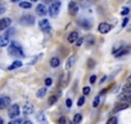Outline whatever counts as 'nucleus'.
<instances>
[{
    "instance_id": "1a4fd4ad",
    "label": "nucleus",
    "mask_w": 131,
    "mask_h": 124,
    "mask_svg": "<svg viewBox=\"0 0 131 124\" xmlns=\"http://www.w3.org/2000/svg\"><path fill=\"white\" fill-rule=\"evenodd\" d=\"M10 23H12L10 18H1V20H0V31L8 29V27L10 26Z\"/></svg>"
},
{
    "instance_id": "393cba45",
    "label": "nucleus",
    "mask_w": 131,
    "mask_h": 124,
    "mask_svg": "<svg viewBox=\"0 0 131 124\" xmlns=\"http://www.w3.org/2000/svg\"><path fill=\"white\" fill-rule=\"evenodd\" d=\"M99 103H100V96H96L95 98H94V102H93V106L94 107H98Z\"/></svg>"
},
{
    "instance_id": "4468645a",
    "label": "nucleus",
    "mask_w": 131,
    "mask_h": 124,
    "mask_svg": "<svg viewBox=\"0 0 131 124\" xmlns=\"http://www.w3.org/2000/svg\"><path fill=\"white\" fill-rule=\"evenodd\" d=\"M77 38H79V33L77 31H72V33L67 36V41H68V43H75L76 40H77Z\"/></svg>"
},
{
    "instance_id": "de8ad7c7",
    "label": "nucleus",
    "mask_w": 131,
    "mask_h": 124,
    "mask_svg": "<svg viewBox=\"0 0 131 124\" xmlns=\"http://www.w3.org/2000/svg\"><path fill=\"white\" fill-rule=\"evenodd\" d=\"M30 1H31V3H32V1H37V0H30Z\"/></svg>"
},
{
    "instance_id": "6ab92c4d",
    "label": "nucleus",
    "mask_w": 131,
    "mask_h": 124,
    "mask_svg": "<svg viewBox=\"0 0 131 124\" xmlns=\"http://www.w3.org/2000/svg\"><path fill=\"white\" fill-rule=\"evenodd\" d=\"M120 101H125V102H127V103H131V94H121L120 96Z\"/></svg>"
},
{
    "instance_id": "5701e85b",
    "label": "nucleus",
    "mask_w": 131,
    "mask_h": 124,
    "mask_svg": "<svg viewBox=\"0 0 131 124\" xmlns=\"http://www.w3.org/2000/svg\"><path fill=\"white\" fill-rule=\"evenodd\" d=\"M36 119H37L39 122H44V123H46V118H45V115H44L43 113L37 114V115H36Z\"/></svg>"
},
{
    "instance_id": "79ce46f5",
    "label": "nucleus",
    "mask_w": 131,
    "mask_h": 124,
    "mask_svg": "<svg viewBox=\"0 0 131 124\" xmlns=\"http://www.w3.org/2000/svg\"><path fill=\"white\" fill-rule=\"evenodd\" d=\"M58 122H59V123H68V120H67L66 118H61V119H59V120H58Z\"/></svg>"
},
{
    "instance_id": "6e6552de",
    "label": "nucleus",
    "mask_w": 131,
    "mask_h": 124,
    "mask_svg": "<svg viewBox=\"0 0 131 124\" xmlns=\"http://www.w3.org/2000/svg\"><path fill=\"white\" fill-rule=\"evenodd\" d=\"M10 105V97L8 96H4V97H0V110L8 107Z\"/></svg>"
},
{
    "instance_id": "423d86ee",
    "label": "nucleus",
    "mask_w": 131,
    "mask_h": 124,
    "mask_svg": "<svg viewBox=\"0 0 131 124\" xmlns=\"http://www.w3.org/2000/svg\"><path fill=\"white\" fill-rule=\"evenodd\" d=\"M111 29H112V26L109 23H107V22H102V23L98 26V31L100 34H108L111 31Z\"/></svg>"
},
{
    "instance_id": "dca6fc26",
    "label": "nucleus",
    "mask_w": 131,
    "mask_h": 124,
    "mask_svg": "<svg viewBox=\"0 0 131 124\" xmlns=\"http://www.w3.org/2000/svg\"><path fill=\"white\" fill-rule=\"evenodd\" d=\"M10 41H9V35L5 34L3 36H0V47H5V45H8Z\"/></svg>"
},
{
    "instance_id": "f704fd0d",
    "label": "nucleus",
    "mask_w": 131,
    "mask_h": 124,
    "mask_svg": "<svg viewBox=\"0 0 131 124\" xmlns=\"http://www.w3.org/2000/svg\"><path fill=\"white\" fill-rule=\"evenodd\" d=\"M117 122H118V120H117V118H111V119H108V124H116Z\"/></svg>"
},
{
    "instance_id": "f257e3e1",
    "label": "nucleus",
    "mask_w": 131,
    "mask_h": 124,
    "mask_svg": "<svg viewBox=\"0 0 131 124\" xmlns=\"http://www.w3.org/2000/svg\"><path fill=\"white\" fill-rule=\"evenodd\" d=\"M8 53H9V56L16 57V58H22V57L25 56L23 49H22V47L17 43V41H10V44H9V49H8Z\"/></svg>"
},
{
    "instance_id": "9d476101",
    "label": "nucleus",
    "mask_w": 131,
    "mask_h": 124,
    "mask_svg": "<svg viewBox=\"0 0 131 124\" xmlns=\"http://www.w3.org/2000/svg\"><path fill=\"white\" fill-rule=\"evenodd\" d=\"M35 111V107L32 103H26L23 106V114L25 115H31V114H34Z\"/></svg>"
},
{
    "instance_id": "7ed1b4c3",
    "label": "nucleus",
    "mask_w": 131,
    "mask_h": 124,
    "mask_svg": "<svg viewBox=\"0 0 131 124\" xmlns=\"http://www.w3.org/2000/svg\"><path fill=\"white\" fill-rule=\"evenodd\" d=\"M19 23L23 25V26H32L35 23V17L31 16V14H25V16L21 17Z\"/></svg>"
},
{
    "instance_id": "ddd939ff",
    "label": "nucleus",
    "mask_w": 131,
    "mask_h": 124,
    "mask_svg": "<svg viewBox=\"0 0 131 124\" xmlns=\"http://www.w3.org/2000/svg\"><path fill=\"white\" fill-rule=\"evenodd\" d=\"M127 107H129V103H127V102H126V103H118V105H116V106H114V109H113V110H112V113L116 114V113L122 111V110L127 109Z\"/></svg>"
},
{
    "instance_id": "39448f33",
    "label": "nucleus",
    "mask_w": 131,
    "mask_h": 124,
    "mask_svg": "<svg viewBox=\"0 0 131 124\" xmlns=\"http://www.w3.org/2000/svg\"><path fill=\"white\" fill-rule=\"evenodd\" d=\"M18 115H19V106H18L17 103H14V105H12V106L9 107V110H8V116L10 118V119H14Z\"/></svg>"
},
{
    "instance_id": "7c9ffc66",
    "label": "nucleus",
    "mask_w": 131,
    "mask_h": 124,
    "mask_svg": "<svg viewBox=\"0 0 131 124\" xmlns=\"http://www.w3.org/2000/svg\"><path fill=\"white\" fill-rule=\"evenodd\" d=\"M129 12H130V9L127 7H125V8H122V11H121V14H122V16H127Z\"/></svg>"
},
{
    "instance_id": "aec40b11",
    "label": "nucleus",
    "mask_w": 131,
    "mask_h": 124,
    "mask_svg": "<svg viewBox=\"0 0 131 124\" xmlns=\"http://www.w3.org/2000/svg\"><path fill=\"white\" fill-rule=\"evenodd\" d=\"M45 94H46V88H40L37 90V93H36V97L43 98V97H45Z\"/></svg>"
},
{
    "instance_id": "bb28decb",
    "label": "nucleus",
    "mask_w": 131,
    "mask_h": 124,
    "mask_svg": "<svg viewBox=\"0 0 131 124\" xmlns=\"http://www.w3.org/2000/svg\"><path fill=\"white\" fill-rule=\"evenodd\" d=\"M81 120H82V115L81 114H76L73 118V123H80Z\"/></svg>"
},
{
    "instance_id": "4be33fe9",
    "label": "nucleus",
    "mask_w": 131,
    "mask_h": 124,
    "mask_svg": "<svg viewBox=\"0 0 131 124\" xmlns=\"http://www.w3.org/2000/svg\"><path fill=\"white\" fill-rule=\"evenodd\" d=\"M19 7L21 8H23V9H30L31 8V1H21L19 3Z\"/></svg>"
},
{
    "instance_id": "72a5a7b5",
    "label": "nucleus",
    "mask_w": 131,
    "mask_h": 124,
    "mask_svg": "<svg viewBox=\"0 0 131 124\" xmlns=\"http://www.w3.org/2000/svg\"><path fill=\"white\" fill-rule=\"evenodd\" d=\"M84 103H85V97H80V98H79V101H77V105L81 107Z\"/></svg>"
},
{
    "instance_id": "c9c22d12",
    "label": "nucleus",
    "mask_w": 131,
    "mask_h": 124,
    "mask_svg": "<svg viewBox=\"0 0 131 124\" xmlns=\"http://www.w3.org/2000/svg\"><path fill=\"white\" fill-rule=\"evenodd\" d=\"M80 3H81V5H82V7H87L90 4V1H87V0H80Z\"/></svg>"
},
{
    "instance_id": "a878e982",
    "label": "nucleus",
    "mask_w": 131,
    "mask_h": 124,
    "mask_svg": "<svg viewBox=\"0 0 131 124\" xmlns=\"http://www.w3.org/2000/svg\"><path fill=\"white\" fill-rule=\"evenodd\" d=\"M122 90L125 92V93H131V83H129V84H126L123 88H122Z\"/></svg>"
},
{
    "instance_id": "4c0bfd02",
    "label": "nucleus",
    "mask_w": 131,
    "mask_h": 124,
    "mask_svg": "<svg viewBox=\"0 0 131 124\" xmlns=\"http://www.w3.org/2000/svg\"><path fill=\"white\" fill-rule=\"evenodd\" d=\"M66 106H67V107H71V106H72V100H71V98H67V100H66Z\"/></svg>"
},
{
    "instance_id": "58836bf2",
    "label": "nucleus",
    "mask_w": 131,
    "mask_h": 124,
    "mask_svg": "<svg viewBox=\"0 0 131 124\" xmlns=\"http://www.w3.org/2000/svg\"><path fill=\"white\" fill-rule=\"evenodd\" d=\"M89 80H90V83L93 84V83H95V81H96V76H95V75H91V76H90V79H89Z\"/></svg>"
},
{
    "instance_id": "e433bc0d",
    "label": "nucleus",
    "mask_w": 131,
    "mask_h": 124,
    "mask_svg": "<svg viewBox=\"0 0 131 124\" xmlns=\"http://www.w3.org/2000/svg\"><path fill=\"white\" fill-rule=\"evenodd\" d=\"M82 92H84V94H85V96H87V94L90 93V87H85V88L82 89Z\"/></svg>"
},
{
    "instance_id": "9b49d317",
    "label": "nucleus",
    "mask_w": 131,
    "mask_h": 124,
    "mask_svg": "<svg viewBox=\"0 0 131 124\" xmlns=\"http://www.w3.org/2000/svg\"><path fill=\"white\" fill-rule=\"evenodd\" d=\"M131 50V47H126V48H123V47H121L117 52H114V56L116 57H121V56H125V54H127Z\"/></svg>"
},
{
    "instance_id": "c756f323",
    "label": "nucleus",
    "mask_w": 131,
    "mask_h": 124,
    "mask_svg": "<svg viewBox=\"0 0 131 124\" xmlns=\"http://www.w3.org/2000/svg\"><path fill=\"white\" fill-rule=\"evenodd\" d=\"M12 124H22V123H25L23 119H12L10 120Z\"/></svg>"
},
{
    "instance_id": "ea45409f",
    "label": "nucleus",
    "mask_w": 131,
    "mask_h": 124,
    "mask_svg": "<svg viewBox=\"0 0 131 124\" xmlns=\"http://www.w3.org/2000/svg\"><path fill=\"white\" fill-rule=\"evenodd\" d=\"M129 21H130V20H129L127 17H126V18H123V21H122V27H125L126 25H127V23H129Z\"/></svg>"
},
{
    "instance_id": "37998d69",
    "label": "nucleus",
    "mask_w": 131,
    "mask_h": 124,
    "mask_svg": "<svg viewBox=\"0 0 131 124\" xmlns=\"http://www.w3.org/2000/svg\"><path fill=\"white\" fill-rule=\"evenodd\" d=\"M4 12H5V7H0V14L4 13Z\"/></svg>"
},
{
    "instance_id": "0eeeda50",
    "label": "nucleus",
    "mask_w": 131,
    "mask_h": 124,
    "mask_svg": "<svg viewBox=\"0 0 131 124\" xmlns=\"http://www.w3.org/2000/svg\"><path fill=\"white\" fill-rule=\"evenodd\" d=\"M68 13L71 16H76L79 13V5L76 1H71L68 4Z\"/></svg>"
},
{
    "instance_id": "473e14b6",
    "label": "nucleus",
    "mask_w": 131,
    "mask_h": 124,
    "mask_svg": "<svg viewBox=\"0 0 131 124\" xmlns=\"http://www.w3.org/2000/svg\"><path fill=\"white\" fill-rule=\"evenodd\" d=\"M52 84H53L52 78H46V79H45V85H46V87H50Z\"/></svg>"
},
{
    "instance_id": "cd10ccee",
    "label": "nucleus",
    "mask_w": 131,
    "mask_h": 124,
    "mask_svg": "<svg viewBox=\"0 0 131 124\" xmlns=\"http://www.w3.org/2000/svg\"><path fill=\"white\" fill-rule=\"evenodd\" d=\"M84 41H85V38H77V40L75 41L76 47H80V45H82V44H84Z\"/></svg>"
},
{
    "instance_id": "a19ab883",
    "label": "nucleus",
    "mask_w": 131,
    "mask_h": 124,
    "mask_svg": "<svg viewBox=\"0 0 131 124\" xmlns=\"http://www.w3.org/2000/svg\"><path fill=\"white\" fill-rule=\"evenodd\" d=\"M121 47H122L121 44H117V45H114V47H113V53H114V52H117V50H118Z\"/></svg>"
},
{
    "instance_id": "49530a36",
    "label": "nucleus",
    "mask_w": 131,
    "mask_h": 124,
    "mask_svg": "<svg viewBox=\"0 0 131 124\" xmlns=\"http://www.w3.org/2000/svg\"><path fill=\"white\" fill-rule=\"evenodd\" d=\"M12 3H17V1H19V0H10Z\"/></svg>"
},
{
    "instance_id": "412c9836",
    "label": "nucleus",
    "mask_w": 131,
    "mask_h": 124,
    "mask_svg": "<svg viewBox=\"0 0 131 124\" xmlns=\"http://www.w3.org/2000/svg\"><path fill=\"white\" fill-rule=\"evenodd\" d=\"M21 66H22V62H21V61H18V59H17V61H14V62H13V63H12V65L9 66L8 68H9V70H14V68H18V67H21Z\"/></svg>"
},
{
    "instance_id": "b1692460",
    "label": "nucleus",
    "mask_w": 131,
    "mask_h": 124,
    "mask_svg": "<svg viewBox=\"0 0 131 124\" xmlns=\"http://www.w3.org/2000/svg\"><path fill=\"white\" fill-rule=\"evenodd\" d=\"M87 45H89V47H90V45H94V44H95V38H94V36L93 35H89V38H87Z\"/></svg>"
},
{
    "instance_id": "a211bd4d",
    "label": "nucleus",
    "mask_w": 131,
    "mask_h": 124,
    "mask_svg": "<svg viewBox=\"0 0 131 124\" xmlns=\"http://www.w3.org/2000/svg\"><path fill=\"white\" fill-rule=\"evenodd\" d=\"M59 65H61V59L58 58V57H53L50 59V66L52 67H58Z\"/></svg>"
},
{
    "instance_id": "c03bdc74",
    "label": "nucleus",
    "mask_w": 131,
    "mask_h": 124,
    "mask_svg": "<svg viewBox=\"0 0 131 124\" xmlns=\"http://www.w3.org/2000/svg\"><path fill=\"white\" fill-rule=\"evenodd\" d=\"M45 3H52V1H54V0H44Z\"/></svg>"
},
{
    "instance_id": "2f4dec72",
    "label": "nucleus",
    "mask_w": 131,
    "mask_h": 124,
    "mask_svg": "<svg viewBox=\"0 0 131 124\" xmlns=\"http://www.w3.org/2000/svg\"><path fill=\"white\" fill-rule=\"evenodd\" d=\"M94 66H95V62H94V59L89 58V59H87V67L91 68V67H94Z\"/></svg>"
},
{
    "instance_id": "2eb2a0df",
    "label": "nucleus",
    "mask_w": 131,
    "mask_h": 124,
    "mask_svg": "<svg viewBox=\"0 0 131 124\" xmlns=\"http://www.w3.org/2000/svg\"><path fill=\"white\" fill-rule=\"evenodd\" d=\"M76 59H77V57H76V56L68 57V59H67V63H66V70H71V67L73 66V63L76 62Z\"/></svg>"
},
{
    "instance_id": "f3484780",
    "label": "nucleus",
    "mask_w": 131,
    "mask_h": 124,
    "mask_svg": "<svg viewBox=\"0 0 131 124\" xmlns=\"http://www.w3.org/2000/svg\"><path fill=\"white\" fill-rule=\"evenodd\" d=\"M80 25L82 26V27H85V29H91V21H89V20H81L80 21Z\"/></svg>"
},
{
    "instance_id": "c85d7f7f",
    "label": "nucleus",
    "mask_w": 131,
    "mask_h": 124,
    "mask_svg": "<svg viewBox=\"0 0 131 124\" xmlns=\"http://www.w3.org/2000/svg\"><path fill=\"white\" fill-rule=\"evenodd\" d=\"M57 101H58V96H52V97L49 98V103H50V105H54Z\"/></svg>"
},
{
    "instance_id": "f03ea898",
    "label": "nucleus",
    "mask_w": 131,
    "mask_h": 124,
    "mask_svg": "<svg viewBox=\"0 0 131 124\" xmlns=\"http://www.w3.org/2000/svg\"><path fill=\"white\" fill-rule=\"evenodd\" d=\"M61 7H62L61 0H54V1H52L50 7H49V12H48V13H49L52 17H57L58 14H59Z\"/></svg>"
},
{
    "instance_id": "20e7f679",
    "label": "nucleus",
    "mask_w": 131,
    "mask_h": 124,
    "mask_svg": "<svg viewBox=\"0 0 131 124\" xmlns=\"http://www.w3.org/2000/svg\"><path fill=\"white\" fill-rule=\"evenodd\" d=\"M39 27L41 29V31H44L45 34H50L52 33V26H50V23H49V21L45 20V18L39 22Z\"/></svg>"
},
{
    "instance_id": "f8f14e48",
    "label": "nucleus",
    "mask_w": 131,
    "mask_h": 124,
    "mask_svg": "<svg viewBox=\"0 0 131 124\" xmlns=\"http://www.w3.org/2000/svg\"><path fill=\"white\" fill-rule=\"evenodd\" d=\"M46 13H48V11H46V8H45L44 4H39V5L36 7V14L44 17L45 14H46Z\"/></svg>"
},
{
    "instance_id": "a18cd8bd",
    "label": "nucleus",
    "mask_w": 131,
    "mask_h": 124,
    "mask_svg": "<svg viewBox=\"0 0 131 124\" xmlns=\"http://www.w3.org/2000/svg\"><path fill=\"white\" fill-rule=\"evenodd\" d=\"M3 123H4V120H3V118L0 116V124H3Z\"/></svg>"
}]
</instances>
